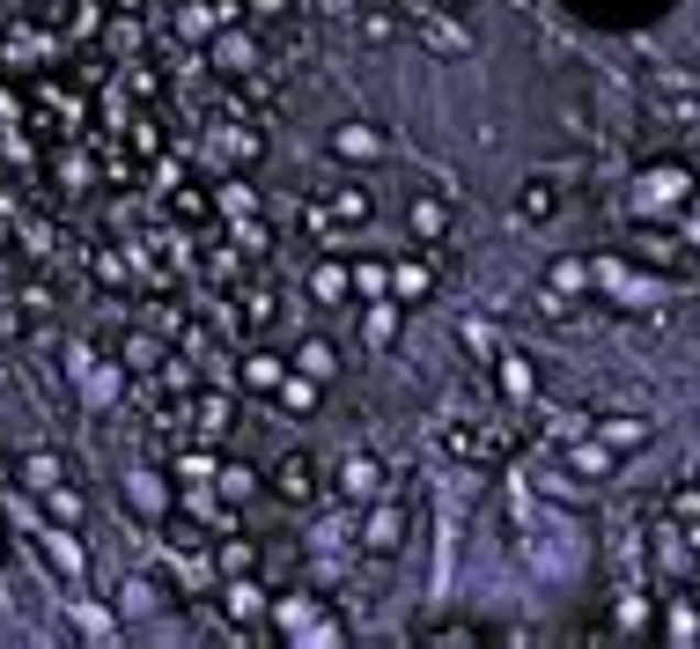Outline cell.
<instances>
[{
    "label": "cell",
    "instance_id": "f1b7e54d",
    "mask_svg": "<svg viewBox=\"0 0 700 649\" xmlns=\"http://www.w3.org/2000/svg\"><path fill=\"white\" fill-rule=\"evenodd\" d=\"M243 324H251V332L273 324V296H266V288H251V296H243Z\"/></svg>",
    "mask_w": 700,
    "mask_h": 649
},
{
    "label": "cell",
    "instance_id": "cb8c5ba5",
    "mask_svg": "<svg viewBox=\"0 0 700 649\" xmlns=\"http://www.w3.org/2000/svg\"><path fill=\"white\" fill-rule=\"evenodd\" d=\"M442 450L450 458H486V436L480 428H442Z\"/></svg>",
    "mask_w": 700,
    "mask_h": 649
},
{
    "label": "cell",
    "instance_id": "9c48e42d",
    "mask_svg": "<svg viewBox=\"0 0 700 649\" xmlns=\"http://www.w3.org/2000/svg\"><path fill=\"white\" fill-rule=\"evenodd\" d=\"M376 487H384V473H376V458H347V465H339V495L369 502Z\"/></svg>",
    "mask_w": 700,
    "mask_h": 649
},
{
    "label": "cell",
    "instance_id": "277c9868",
    "mask_svg": "<svg viewBox=\"0 0 700 649\" xmlns=\"http://www.w3.org/2000/svg\"><path fill=\"white\" fill-rule=\"evenodd\" d=\"M125 502H133V517L163 525V517H169V502H177V495H169V480H155V473H133V480H125Z\"/></svg>",
    "mask_w": 700,
    "mask_h": 649
},
{
    "label": "cell",
    "instance_id": "ffe728a7",
    "mask_svg": "<svg viewBox=\"0 0 700 649\" xmlns=\"http://www.w3.org/2000/svg\"><path fill=\"white\" fill-rule=\"evenodd\" d=\"M193 414H199V428H207V436H221V428L237 421V406H229V399H215V392H199V399H193Z\"/></svg>",
    "mask_w": 700,
    "mask_h": 649
},
{
    "label": "cell",
    "instance_id": "d4e9b609",
    "mask_svg": "<svg viewBox=\"0 0 700 649\" xmlns=\"http://www.w3.org/2000/svg\"><path fill=\"white\" fill-rule=\"evenodd\" d=\"M391 296L420 302V296H428V266H398V274H391Z\"/></svg>",
    "mask_w": 700,
    "mask_h": 649
},
{
    "label": "cell",
    "instance_id": "e0dca14e",
    "mask_svg": "<svg viewBox=\"0 0 700 649\" xmlns=\"http://www.w3.org/2000/svg\"><path fill=\"white\" fill-rule=\"evenodd\" d=\"M332 148L339 155H384V133H369V125H339Z\"/></svg>",
    "mask_w": 700,
    "mask_h": 649
},
{
    "label": "cell",
    "instance_id": "52a82bcc",
    "mask_svg": "<svg viewBox=\"0 0 700 649\" xmlns=\"http://www.w3.org/2000/svg\"><path fill=\"white\" fill-rule=\"evenodd\" d=\"M243 384H251V392H266V399H281L288 362H281V354H243Z\"/></svg>",
    "mask_w": 700,
    "mask_h": 649
},
{
    "label": "cell",
    "instance_id": "5bb4252c",
    "mask_svg": "<svg viewBox=\"0 0 700 649\" xmlns=\"http://www.w3.org/2000/svg\"><path fill=\"white\" fill-rule=\"evenodd\" d=\"M347 288H354V274H347V266H317V274H310V296H317V302H347Z\"/></svg>",
    "mask_w": 700,
    "mask_h": 649
},
{
    "label": "cell",
    "instance_id": "ac0fdd59",
    "mask_svg": "<svg viewBox=\"0 0 700 649\" xmlns=\"http://www.w3.org/2000/svg\"><path fill=\"white\" fill-rule=\"evenodd\" d=\"M604 443H612V450H642V443H649V421H634V414H612V421H604Z\"/></svg>",
    "mask_w": 700,
    "mask_h": 649
},
{
    "label": "cell",
    "instance_id": "4fadbf2b",
    "mask_svg": "<svg viewBox=\"0 0 700 649\" xmlns=\"http://www.w3.org/2000/svg\"><path fill=\"white\" fill-rule=\"evenodd\" d=\"M325 207H332V222H369V193H362V185H332V200H325Z\"/></svg>",
    "mask_w": 700,
    "mask_h": 649
},
{
    "label": "cell",
    "instance_id": "4dcf8cb0",
    "mask_svg": "<svg viewBox=\"0 0 700 649\" xmlns=\"http://www.w3.org/2000/svg\"><path fill=\"white\" fill-rule=\"evenodd\" d=\"M215 52H221V59H229V67H251V45H243V37H221Z\"/></svg>",
    "mask_w": 700,
    "mask_h": 649
},
{
    "label": "cell",
    "instance_id": "7c38bea8",
    "mask_svg": "<svg viewBox=\"0 0 700 649\" xmlns=\"http://www.w3.org/2000/svg\"><path fill=\"white\" fill-rule=\"evenodd\" d=\"M362 340H369V348H391V340H398V302H369Z\"/></svg>",
    "mask_w": 700,
    "mask_h": 649
},
{
    "label": "cell",
    "instance_id": "484cf974",
    "mask_svg": "<svg viewBox=\"0 0 700 649\" xmlns=\"http://www.w3.org/2000/svg\"><path fill=\"white\" fill-rule=\"evenodd\" d=\"M546 280H554L560 296H582V280H590V274H582V258H554V274H546Z\"/></svg>",
    "mask_w": 700,
    "mask_h": 649
},
{
    "label": "cell",
    "instance_id": "1f68e13d",
    "mask_svg": "<svg viewBox=\"0 0 700 649\" xmlns=\"http://www.w3.org/2000/svg\"><path fill=\"white\" fill-rule=\"evenodd\" d=\"M325 15H362V0H317Z\"/></svg>",
    "mask_w": 700,
    "mask_h": 649
},
{
    "label": "cell",
    "instance_id": "d6986e66",
    "mask_svg": "<svg viewBox=\"0 0 700 649\" xmlns=\"http://www.w3.org/2000/svg\"><path fill=\"white\" fill-rule=\"evenodd\" d=\"M354 23H362V45H391V37H398V15H391V8H362Z\"/></svg>",
    "mask_w": 700,
    "mask_h": 649
},
{
    "label": "cell",
    "instance_id": "ba28073f",
    "mask_svg": "<svg viewBox=\"0 0 700 649\" xmlns=\"http://www.w3.org/2000/svg\"><path fill=\"white\" fill-rule=\"evenodd\" d=\"M420 37H428V52H442V59H464V52H472L464 23H450V15H428V23H420Z\"/></svg>",
    "mask_w": 700,
    "mask_h": 649
},
{
    "label": "cell",
    "instance_id": "d6a6232c",
    "mask_svg": "<svg viewBox=\"0 0 700 649\" xmlns=\"http://www.w3.org/2000/svg\"><path fill=\"white\" fill-rule=\"evenodd\" d=\"M251 8H259V15H281V8H288V0H251Z\"/></svg>",
    "mask_w": 700,
    "mask_h": 649
},
{
    "label": "cell",
    "instance_id": "44dd1931",
    "mask_svg": "<svg viewBox=\"0 0 700 649\" xmlns=\"http://www.w3.org/2000/svg\"><path fill=\"white\" fill-rule=\"evenodd\" d=\"M295 370H303V376H332V370H339V354L325 348V340H303V354H295Z\"/></svg>",
    "mask_w": 700,
    "mask_h": 649
},
{
    "label": "cell",
    "instance_id": "8992f818",
    "mask_svg": "<svg viewBox=\"0 0 700 649\" xmlns=\"http://www.w3.org/2000/svg\"><path fill=\"white\" fill-rule=\"evenodd\" d=\"M15 480H23L30 495H52V487L67 480V465H59L52 450H30V458H15Z\"/></svg>",
    "mask_w": 700,
    "mask_h": 649
},
{
    "label": "cell",
    "instance_id": "7a4b0ae2",
    "mask_svg": "<svg viewBox=\"0 0 700 649\" xmlns=\"http://www.w3.org/2000/svg\"><path fill=\"white\" fill-rule=\"evenodd\" d=\"M266 487H273L281 502H295V509H303V502H317V458H310V450H288V458L266 473Z\"/></svg>",
    "mask_w": 700,
    "mask_h": 649
},
{
    "label": "cell",
    "instance_id": "4316f807",
    "mask_svg": "<svg viewBox=\"0 0 700 649\" xmlns=\"http://www.w3.org/2000/svg\"><path fill=\"white\" fill-rule=\"evenodd\" d=\"M45 553H52V561H59L67 575H81V553H74V539H67V531H45Z\"/></svg>",
    "mask_w": 700,
    "mask_h": 649
},
{
    "label": "cell",
    "instance_id": "83f0119b",
    "mask_svg": "<svg viewBox=\"0 0 700 649\" xmlns=\"http://www.w3.org/2000/svg\"><path fill=\"white\" fill-rule=\"evenodd\" d=\"M52 517H59V525H74V517H81V495H74V487H67V480H59V487H52Z\"/></svg>",
    "mask_w": 700,
    "mask_h": 649
},
{
    "label": "cell",
    "instance_id": "5b68a950",
    "mask_svg": "<svg viewBox=\"0 0 700 649\" xmlns=\"http://www.w3.org/2000/svg\"><path fill=\"white\" fill-rule=\"evenodd\" d=\"M362 539H369L376 553H398V547H406V509H398V502H384V509H369Z\"/></svg>",
    "mask_w": 700,
    "mask_h": 649
},
{
    "label": "cell",
    "instance_id": "30bf717a",
    "mask_svg": "<svg viewBox=\"0 0 700 649\" xmlns=\"http://www.w3.org/2000/svg\"><path fill=\"white\" fill-rule=\"evenodd\" d=\"M413 237H420V244H442V237H450V207L442 200H413Z\"/></svg>",
    "mask_w": 700,
    "mask_h": 649
},
{
    "label": "cell",
    "instance_id": "f546056e",
    "mask_svg": "<svg viewBox=\"0 0 700 649\" xmlns=\"http://www.w3.org/2000/svg\"><path fill=\"white\" fill-rule=\"evenodd\" d=\"M502 392H516V399H532V370H524L516 354H508V362H502Z\"/></svg>",
    "mask_w": 700,
    "mask_h": 649
},
{
    "label": "cell",
    "instance_id": "9a60e30c",
    "mask_svg": "<svg viewBox=\"0 0 700 649\" xmlns=\"http://www.w3.org/2000/svg\"><path fill=\"white\" fill-rule=\"evenodd\" d=\"M169 354H163V340H155V332H133V340H125V370H163Z\"/></svg>",
    "mask_w": 700,
    "mask_h": 649
},
{
    "label": "cell",
    "instance_id": "603a6c76",
    "mask_svg": "<svg viewBox=\"0 0 700 649\" xmlns=\"http://www.w3.org/2000/svg\"><path fill=\"white\" fill-rule=\"evenodd\" d=\"M251 487H259V473H251V465H221V473H215V495H229V502H243Z\"/></svg>",
    "mask_w": 700,
    "mask_h": 649
},
{
    "label": "cell",
    "instance_id": "7402d4cb",
    "mask_svg": "<svg viewBox=\"0 0 700 649\" xmlns=\"http://www.w3.org/2000/svg\"><path fill=\"white\" fill-rule=\"evenodd\" d=\"M281 406H288V414H310V406H317V376H303V370H295L288 384H281Z\"/></svg>",
    "mask_w": 700,
    "mask_h": 649
},
{
    "label": "cell",
    "instance_id": "6da1fadb",
    "mask_svg": "<svg viewBox=\"0 0 700 649\" xmlns=\"http://www.w3.org/2000/svg\"><path fill=\"white\" fill-rule=\"evenodd\" d=\"M560 207H568V185H560L554 170H538V177H524V185H516V222L546 229V222H560Z\"/></svg>",
    "mask_w": 700,
    "mask_h": 649
},
{
    "label": "cell",
    "instance_id": "3957f363",
    "mask_svg": "<svg viewBox=\"0 0 700 649\" xmlns=\"http://www.w3.org/2000/svg\"><path fill=\"white\" fill-rule=\"evenodd\" d=\"M656 103H664V119L700 125V81H686V75H656Z\"/></svg>",
    "mask_w": 700,
    "mask_h": 649
},
{
    "label": "cell",
    "instance_id": "836d02e7",
    "mask_svg": "<svg viewBox=\"0 0 700 649\" xmlns=\"http://www.w3.org/2000/svg\"><path fill=\"white\" fill-rule=\"evenodd\" d=\"M686 237H693V244H700V215H693V222H686Z\"/></svg>",
    "mask_w": 700,
    "mask_h": 649
},
{
    "label": "cell",
    "instance_id": "8fae6325",
    "mask_svg": "<svg viewBox=\"0 0 700 649\" xmlns=\"http://www.w3.org/2000/svg\"><path fill=\"white\" fill-rule=\"evenodd\" d=\"M221 605H229V620H259V605H266V591H259L251 575H237V583L221 591Z\"/></svg>",
    "mask_w": 700,
    "mask_h": 649
},
{
    "label": "cell",
    "instance_id": "2e32d148",
    "mask_svg": "<svg viewBox=\"0 0 700 649\" xmlns=\"http://www.w3.org/2000/svg\"><path fill=\"white\" fill-rule=\"evenodd\" d=\"M207 207H221V200H207L193 185H169V215H177V222H207Z\"/></svg>",
    "mask_w": 700,
    "mask_h": 649
}]
</instances>
